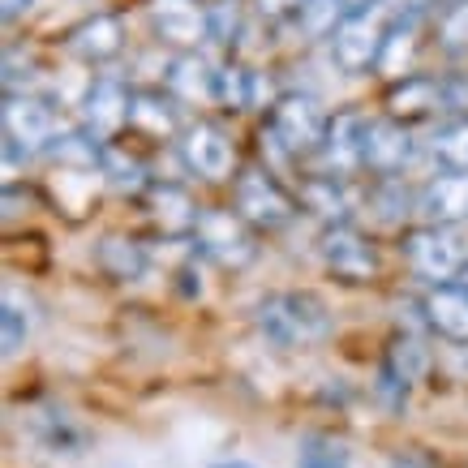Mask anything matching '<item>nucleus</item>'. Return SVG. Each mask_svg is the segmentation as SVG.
Listing matches in <instances>:
<instances>
[{"label":"nucleus","instance_id":"nucleus-1","mask_svg":"<svg viewBox=\"0 0 468 468\" xmlns=\"http://www.w3.org/2000/svg\"><path fill=\"white\" fill-rule=\"evenodd\" d=\"M258 326L275 348H314L331 335V310L318 292H271L258 305Z\"/></svg>","mask_w":468,"mask_h":468},{"label":"nucleus","instance_id":"nucleus-2","mask_svg":"<svg viewBox=\"0 0 468 468\" xmlns=\"http://www.w3.org/2000/svg\"><path fill=\"white\" fill-rule=\"evenodd\" d=\"M0 116H5V155L9 159H17L22 151L35 155V151H43L60 133V112L48 100H39V95L9 90Z\"/></svg>","mask_w":468,"mask_h":468},{"label":"nucleus","instance_id":"nucleus-3","mask_svg":"<svg viewBox=\"0 0 468 468\" xmlns=\"http://www.w3.org/2000/svg\"><path fill=\"white\" fill-rule=\"evenodd\" d=\"M404 258L430 284H452V280H460V271L468 267L464 241L447 224H426V228H417V232H409L404 237Z\"/></svg>","mask_w":468,"mask_h":468},{"label":"nucleus","instance_id":"nucleus-4","mask_svg":"<svg viewBox=\"0 0 468 468\" xmlns=\"http://www.w3.org/2000/svg\"><path fill=\"white\" fill-rule=\"evenodd\" d=\"M250 219L241 211H224V207H207L198 215V228H194V237H198V250L207 258H215L219 267H250L258 258V245H254V232H250Z\"/></svg>","mask_w":468,"mask_h":468},{"label":"nucleus","instance_id":"nucleus-5","mask_svg":"<svg viewBox=\"0 0 468 468\" xmlns=\"http://www.w3.org/2000/svg\"><path fill=\"white\" fill-rule=\"evenodd\" d=\"M232 198H237V211L250 219L254 228H284L292 215H297V202L288 198V189L271 172L262 168H245L237 176V189H232Z\"/></svg>","mask_w":468,"mask_h":468},{"label":"nucleus","instance_id":"nucleus-6","mask_svg":"<svg viewBox=\"0 0 468 468\" xmlns=\"http://www.w3.org/2000/svg\"><path fill=\"white\" fill-rule=\"evenodd\" d=\"M326 125H331V121H326L323 108H318L310 95H280L275 108H271V125L267 129L288 155H301V151L323 146Z\"/></svg>","mask_w":468,"mask_h":468},{"label":"nucleus","instance_id":"nucleus-7","mask_svg":"<svg viewBox=\"0 0 468 468\" xmlns=\"http://www.w3.org/2000/svg\"><path fill=\"white\" fill-rule=\"evenodd\" d=\"M176 151H181L185 168L202 176V181H228L232 176V143H228V133L215 121H189V125L176 133Z\"/></svg>","mask_w":468,"mask_h":468},{"label":"nucleus","instance_id":"nucleus-8","mask_svg":"<svg viewBox=\"0 0 468 468\" xmlns=\"http://www.w3.org/2000/svg\"><path fill=\"white\" fill-rule=\"evenodd\" d=\"M326 39H331V60H335L344 73H361V69H369V65H378V57H383L387 27L366 9V14L344 17Z\"/></svg>","mask_w":468,"mask_h":468},{"label":"nucleus","instance_id":"nucleus-9","mask_svg":"<svg viewBox=\"0 0 468 468\" xmlns=\"http://www.w3.org/2000/svg\"><path fill=\"white\" fill-rule=\"evenodd\" d=\"M318 250H323L326 271H335L348 284H366V280L378 275V250H374V241H369L366 232H356L353 224H331Z\"/></svg>","mask_w":468,"mask_h":468},{"label":"nucleus","instance_id":"nucleus-10","mask_svg":"<svg viewBox=\"0 0 468 468\" xmlns=\"http://www.w3.org/2000/svg\"><path fill=\"white\" fill-rule=\"evenodd\" d=\"M146 17L159 39L181 52H198V43L211 39V9H198V0H151Z\"/></svg>","mask_w":468,"mask_h":468},{"label":"nucleus","instance_id":"nucleus-11","mask_svg":"<svg viewBox=\"0 0 468 468\" xmlns=\"http://www.w3.org/2000/svg\"><path fill=\"white\" fill-rule=\"evenodd\" d=\"M387 112L396 121H426V116H439V112H455V86L452 78H404V82L391 86L387 95Z\"/></svg>","mask_w":468,"mask_h":468},{"label":"nucleus","instance_id":"nucleus-12","mask_svg":"<svg viewBox=\"0 0 468 468\" xmlns=\"http://www.w3.org/2000/svg\"><path fill=\"white\" fill-rule=\"evenodd\" d=\"M409 159H412V138H409V129H404V121H396V116L366 121V129H361V164L369 172L396 176Z\"/></svg>","mask_w":468,"mask_h":468},{"label":"nucleus","instance_id":"nucleus-13","mask_svg":"<svg viewBox=\"0 0 468 468\" xmlns=\"http://www.w3.org/2000/svg\"><path fill=\"white\" fill-rule=\"evenodd\" d=\"M129 100H133V90H129L125 82H116V78H100V82L86 90V100H82L86 133H95L100 143H108L116 129L129 125Z\"/></svg>","mask_w":468,"mask_h":468},{"label":"nucleus","instance_id":"nucleus-14","mask_svg":"<svg viewBox=\"0 0 468 468\" xmlns=\"http://www.w3.org/2000/svg\"><path fill=\"white\" fill-rule=\"evenodd\" d=\"M417 211L426 215V224H468V172H442L417 194Z\"/></svg>","mask_w":468,"mask_h":468},{"label":"nucleus","instance_id":"nucleus-15","mask_svg":"<svg viewBox=\"0 0 468 468\" xmlns=\"http://www.w3.org/2000/svg\"><path fill=\"white\" fill-rule=\"evenodd\" d=\"M69 52L90 60V65H108L125 52V22L116 14H95L82 27L69 30Z\"/></svg>","mask_w":468,"mask_h":468},{"label":"nucleus","instance_id":"nucleus-16","mask_svg":"<svg viewBox=\"0 0 468 468\" xmlns=\"http://www.w3.org/2000/svg\"><path fill=\"white\" fill-rule=\"evenodd\" d=\"M361 129H366V116H353L344 112L326 125V138H323V164H326V176H348V172L366 168L361 164Z\"/></svg>","mask_w":468,"mask_h":468},{"label":"nucleus","instance_id":"nucleus-17","mask_svg":"<svg viewBox=\"0 0 468 468\" xmlns=\"http://www.w3.org/2000/svg\"><path fill=\"white\" fill-rule=\"evenodd\" d=\"M168 90L181 103H215L219 100V73H211V65L198 52H181L168 65Z\"/></svg>","mask_w":468,"mask_h":468},{"label":"nucleus","instance_id":"nucleus-18","mask_svg":"<svg viewBox=\"0 0 468 468\" xmlns=\"http://www.w3.org/2000/svg\"><path fill=\"white\" fill-rule=\"evenodd\" d=\"M426 318L439 335L464 344L468 340V288L460 284V280H452V284H434L430 288V297H426Z\"/></svg>","mask_w":468,"mask_h":468},{"label":"nucleus","instance_id":"nucleus-19","mask_svg":"<svg viewBox=\"0 0 468 468\" xmlns=\"http://www.w3.org/2000/svg\"><path fill=\"white\" fill-rule=\"evenodd\" d=\"M129 129H143L151 138L181 133L176 129V108H172V100H164V90H133V100H129Z\"/></svg>","mask_w":468,"mask_h":468},{"label":"nucleus","instance_id":"nucleus-20","mask_svg":"<svg viewBox=\"0 0 468 468\" xmlns=\"http://www.w3.org/2000/svg\"><path fill=\"white\" fill-rule=\"evenodd\" d=\"M151 207H155V219L164 224V232H194L198 228L202 211L181 185H151Z\"/></svg>","mask_w":468,"mask_h":468},{"label":"nucleus","instance_id":"nucleus-21","mask_svg":"<svg viewBox=\"0 0 468 468\" xmlns=\"http://www.w3.org/2000/svg\"><path fill=\"white\" fill-rule=\"evenodd\" d=\"M374 5H378V0H305L301 22H305V30H310V35H331L344 17L366 14V9H374Z\"/></svg>","mask_w":468,"mask_h":468},{"label":"nucleus","instance_id":"nucleus-22","mask_svg":"<svg viewBox=\"0 0 468 468\" xmlns=\"http://www.w3.org/2000/svg\"><path fill=\"white\" fill-rule=\"evenodd\" d=\"M43 155L69 164V168H95V164H103V143L95 133H57L43 146Z\"/></svg>","mask_w":468,"mask_h":468},{"label":"nucleus","instance_id":"nucleus-23","mask_svg":"<svg viewBox=\"0 0 468 468\" xmlns=\"http://www.w3.org/2000/svg\"><path fill=\"white\" fill-rule=\"evenodd\" d=\"M430 155L439 159L447 172H468V116L442 125L439 133L430 138Z\"/></svg>","mask_w":468,"mask_h":468},{"label":"nucleus","instance_id":"nucleus-24","mask_svg":"<svg viewBox=\"0 0 468 468\" xmlns=\"http://www.w3.org/2000/svg\"><path fill=\"white\" fill-rule=\"evenodd\" d=\"M301 198H305L310 211H318L323 219H335V224H344V215H348V198L340 189V176H314V181H305Z\"/></svg>","mask_w":468,"mask_h":468},{"label":"nucleus","instance_id":"nucleus-25","mask_svg":"<svg viewBox=\"0 0 468 468\" xmlns=\"http://www.w3.org/2000/svg\"><path fill=\"white\" fill-rule=\"evenodd\" d=\"M100 262L112 280H138V275L146 271V254L133 241H103Z\"/></svg>","mask_w":468,"mask_h":468},{"label":"nucleus","instance_id":"nucleus-26","mask_svg":"<svg viewBox=\"0 0 468 468\" xmlns=\"http://www.w3.org/2000/svg\"><path fill=\"white\" fill-rule=\"evenodd\" d=\"M103 176H112L121 189H143L146 185V164L143 159H133L129 151H121V146L103 143Z\"/></svg>","mask_w":468,"mask_h":468},{"label":"nucleus","instance_id":"nucleus-27","mask_svg":"<svg viewBox=\"0 0 468 468\" xmlns=\"http://www.w3.org/2000/svg\"><path fill=\"white\" fill-rule=\"evenodd\" d=\"M439 48L452 57H468V0L447 5L439 17Z\"/></svg>","mask_w":468,"mask_h":468},{"label":"nucleus","instance_id":"nucleus-28","mask_svg":"<svg viewBox=\"0 0 468 468\" xmlns=\"http://www.w3.org/2000/svg\"><path fill=\"white\" fill-rule=\"evenodd\" d=\"M297 468H348V452H344V442L310 434V439L301 442Z\"/></svg>","mask_w":468,"mask_h":468},{"label":"nucleus","instance_id":"nucleus-29","mask_svg":"<svg viewBox=\"0 0 468 468\" xmlns=\"http://www.w3.org/2000/svg\"><path fill=\"white\" fill-rule=\"evenodd\" d=\"M219 103L250 108V103H254V73L241 69V65H228V69L219 73Z\"/></svg>","mask_w":468,"mask_h":468},{"label":"nucleus","instance_id":"nucleus-30","mask_svg":"<svg viewBox=\"0 0 468 468\" xmlns=\"http://www.w3.org/2000/svg\"><path fill=\"white\" fill-rule=\"evenodd\" d=\"M0 344H5V353L9 356L27 344V318H22L14 305H5V310H0Z\"/></svg>","mask_w":468,"mask_h":468},{"label":"nucleus","instance_id":"nucleus-31","mask_svg":"<svg viewBox=\"0 0 468 468\" xmlns=\"http://www.w3.org/2000/svg\"><path fill=\"white\" fill-rule=\"evenodd\" d=\"M258 14L271 17V22H280V17H301V9H305V0H254Z\"/></svg>","mask_w":468,"mask_h":468},{"label":"nucleus","instance_id":"nucleus-32","mask_svg":"<svg viewBox=\"0 0 468 468\" xmlns=\"http://www.w3.org/2000/svg\"><path fill=\"white\" fill-rule=\"evenodd\" d=\"M27 9H30V0H0V17H5V22H17Z\"/></svg>","mask_w":468,"mask_h":468},{"label":"nucleus","instance_id":"nucleus-33","mask_svg":"<svg viewBox=\"0 0 468 468\" xmlns=\"http://www.w3.org/2000/svg\"><path fill=\"white\" fill-rule=\"evenodd\" d=\"M391 468H430V464H421V460H417V455H399L396 464Z\"/></svg>","mask_w":468,"mask_h":468},{"label":"nucleus","instance_id":"nucleus-34","mask_svg":"<svg viewBox=\"0 0 468 468\" xmlns=\"http://www.w3.org/2000/svg\"><path fill=\"white\" fill-rule=\"evenodd\" d=\"M211 468H254V464H245V460H219V464H211Z\"/></svg>","mask_w":468,"mask_h":468},{"label":"nucleus","instance_id":"nucleus-35","mask_svg":"<svg viewBox=\"0 0 468 468\" xmlns=\"http://www.w3.org/2000/svg\"><path fill=\"white\" fill-rule=\"evenodd\" d=\"M460 284H464V288H468V267H464V271H460Z\"/></svg>","mask_w":468,"mask_h":468}]
</instances>
